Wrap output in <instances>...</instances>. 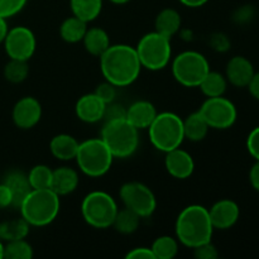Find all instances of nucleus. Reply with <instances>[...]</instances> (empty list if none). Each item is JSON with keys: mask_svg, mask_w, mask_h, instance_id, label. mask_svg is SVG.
<instances>
[{"mask_svg": "<svg viewBox=\"0 0 259 259\" xmlns=\"http://www.w3.org/2000/svg\"><path fill=\"white\" fill-rule=\"evenodd\" d=\"M99 58L105 81L116 88L132 85L139 77L142 65L136 47L129 45H110Z\"/></svg>", "mask_w": 259, "mask_h": 259, "instance_id": "f257e3e1", "label": "nucleus"}, {"mask_svg": "<svg viewBox=\"0 0 259 259\" xmlns=\"http://www.w3.org/2000/svg\"><path fill=\"white\" fill-rule=\"evenodd\" d=\"M214 227L209 209L201 205H190L179 214L175 232L179 243L191 249L211 240Z\"/></svg>", "mask_w": 259, "mask_h": 259, "instance_id": "f03ea898", "label": "nucleus"}, {"mask_svg": "<svg viewBox=\"0 0 259 259\" xmlns=\"http://www.w3.org/2000/svg\"><path fill=\"white\" fill-rule=\"evenodd\" d=\"M60 196L51 189L33 190L20 204L23 219L30 227L42 228L55 222L60 212Z\"/></svg>", "mask_w": 259, "mask_h": 259, "instance_id": "7ed1b4c3", "label": "nucleus"}, {"mask_svg": "<svg viewBox=\"0 0 259 259\" xmlns=\"http://www.w3.org/2000/svg\"><path fill=\"white\" fill-rule=\"evenodd\" d=\"M138 129L125 118L104 121L100 138L111 152L114 158H128L133 156L139 146Z\"/></svg>", "mask_w": 259, "mask_h": 259, "instance_id": "20e7f679", "label": "nucleus"}, {"mask_svg": "<svg viewBox=\"0 0 259 259\" xmlns=\"http://www.w3.org/2000/svg\"><path fill=\"white\" fill-rule=\"evenodd\" d=\"M148 134L152 146L157 151L167 153L181 147L185 139L184 120L171 111L159 113L149 125Z\"/></svg>", "mask_w": 259, "mask_h": 259, "instance_id": "39448f33", "label": "nucleus"}, {"mask_svg": "<svg viewBox=\"0 0 259 259\" xmlns=\"http://www.w3.org/2000/svg\"><path fill=\"white\" fill-rule=\"evenodd\" d=\"M76 163L89 177H101L109 172L114 156L101 138H90L78 144Z\"/></svg>", "mask_w": 259, "mask_h": 259, "instance_id": "423d86ee", "label": "nucleus"}, {"mask_svg": "<svg viewBox=\"0 0 259 259\" xmlns=\"http://www.w3.org/2000/svg\"><path fill=\"white\" fill-rule=\"evenodd\" d=\"M136 51L142 67L149 71L163 70L172 57L171 38L153 30L139 39Z\"/></svg>", "mask_w": 259, "mask_h": 259, "instance_id": "0eeeda50", "label": "nucleus"}, {"mask_svg": "<svg viewBox=\"0 0 259 259\" xmlns=\"http://www.w3.org/2000/svg\"><path fill=\"white\" fill-rule=\"evenodd\" d=\"M118 205L111 195L104 191H93L86 195L81 204V214L86 224L95 229L113 227Z\"/></svg>", "mask_w": 259, "mask_h": 259, "instance_id": "6e6552de", "label": "nucleus"}, {"mask_svg": "<svg viewBox=\"0 0 259 259\" xmlns=\"http://www.w3.org/2000/svg\"><path fill=\"white\" fill-rule=\"evenodd\" d=\"M209 71V61L196 51H185L172 61V75L185 88H199Z\"/></svg>", "mask_w": 259, "mask_h": 259, "instance_id": "1a4fd4ad", "label": "nucleus"}, {"mask_svg": "<svg viewBox=\"0 0 259 259\" xmlns=\"http://www.w3.org/2000/svg\"><path fill=\"white\" fill-rule=\"evenodd\" d=\"M119 195L124 206L141 218H148L156 211V196L153 191L142 182H126L120 187Z\"/></svg>", "mask_w": 259, "mask_h": 259, "instance_id": "9d476101", "label": "nucleus"}, {"mask_svg": "<svg viewBox=\"0 0 259 259\" xmlns=\"http://www.w3.org/2000/svg\"><path fill=\"white\" fill-rule=\"evenodd\" d=\"M207 125L212 129H228L237 121V108L224 96L207 98L199 109Z\"/></svg>", "mask_w": 259, "mask_h": 259, "instance_id": "9b49d317", "label": "nucleus"}, {"mask_svg": "<svg viewBox=\"0 0 259 259\" xmlns=\"http://www.w3.org/2000/svg\"><path fill=\"white\" fill-rule=\"evenodd\" d=\"M5 52L10 58L14 60L29 61L34 55L37 40L32 30L24 25H18L8 32L4 40Z\"/></svg>", "mask_w": 259, "mask_h": 259, "instance_id": "f8f14e48", "label": "nucleus"}, {"mask_svg": "<svg viewBox=\"0 0 259 259\" xmlns=\"http://www.w3.org/2000/svg\"><path fill=\"white\" fill-rule=\"evenodd\" d=\"M12 118L19 129H32L42 118V105L33 96H24L15 103Z\"/></svg>", "mask_w": 259, "mask_h": 259, "instance_id": "ddd939ff", "label": "nucleus"}, {"mask_svg": "<svg viewBox=\"0 0 259 259\" xmlns=\"http://www.w3.org/2000/svg\"><path fill=\"white\" fill-rule=\"evenodd\" d=\"M209 215L214 229L227 230L237 224L240 210L235 201L229 199H223L215 202L211 209H209Z\"/></svg>", "mask_w": 259, "mask_h": 259, "instance_id": "4468645a", "label": "nucleus"}, {"mask_svg": "<svg viewBox=\"0 0 259 259\" xmlns=\"http://www.w3.org/2000/svg\"><path fill=\"white\" fill-rule=\"evenodd\" d=\"M164 167L175 179L186 180L194 174L195 162L189 152L179 147L167 152L164 157Z\"/></svg>", "mask_w": 259, "mask_h": 259, "instance_id": "2eb2a0df", "label": "nucleus"}, {"mask_svg": "<svg viewBox=\"0 0 259 259\" xmlns=\"http://www.w3.org/2000/svg\"><path fill=\"white\" fill-rule=\"evenodd\" d=\"M106 104L95 93L82 95L75 105V113L83 123L94 124L103 120Z\"/></svg>", "mask_w": 259, "mask_h": 259, "instance_id": "dca6fc26", "label": "nucleus"}, {"mask_svg": "<svg viewBox=\"0 0 259 259\" xmlns=\"http://www.w3.org/2000/svg\"><path fill=\"white\" fill-rule=\"evenodd\" d=\"M253 75H254V67L248 58L243 56H235L228 62L225 77L228 82L235 88H247Z\"/></svg>", "mask_w": 259, "mask_h": 259, "instance_id": "f3484780", "label": "nucleus"}, {"mask_svg": "<svg viewBox=\"0 0 259 259\" xmlns=\"http://www.w3.org/2000/svg\"><path fill=\"white\" fill-rule=\"evenodd\" d=\"M156 106L147 100H138L126 109L125 119L138 131L148 129L157 116Z\"/></svg>", "mask_w": 259, "mask_h": 259, "instance_id": "a211bd4d", "label": "nucleus"}, {"mask_svg": "<svg viewBox=\"0 0 259 259\" xmlns=\"http://www.w3.org/2000/svg\"><path fill=\"white\" fill-rule=\"evenodd\" d=\"M78 174L76 169L71 167L62 166L53 169L52 175V184H51V190L55 191L58 196H66L70 195L77 189L78 186Z\"/></svg>", "mask_w": 259, "mask_h": 259, "instance_id": "6ab92c4d", "label": "nucleus"}, {"mask_svg": "<svg viewBox=\"0 0 259 259\" xmlns=\"http://www.w3.org/2000/svg\"><path fill=\"white\" fill-rule=\"evenodd\" d=\"M2 182H4V184L9 187L10 192H12L13 207L19 209L23 200H24L25 197H27V195L32 191L29 180H28V175L19 171V169H13V171H9L5 175Z\"/></svg>", "mask_w": 259, "mask_h": 259, "instance_id": "aec40b11", "label": "nucleus"}, {"mask_svg": "<svg viewBox=\"0 0 259 259\" xmlns=\"http://www.w3.org/2000/svg\"><path fill=\"white\" fill-rule=\"evenodd\" d=\"M78 142L75 137L70 134H57L50 142V151L55 158L60 161H71L75 159L78 149Z\"/></svg>", "mask_w": 259, "mask_h": 259, "instance_id": "412c9836", "label": "nucleus"}, {"mask_svg": "<svg viewBox=\"0 0 259 259\" xmlns=\"http://www.w3.org/2000/svg\"><path fill=\"white\" fill-rule=\"evenodd\" d=\"M82 42L85 50L90 55L95 56V57H100L110 47V38H109V34L106 33V30L99 27L88 28Z\"/></svg>", "mask_w": 259, "mask_h": 259, "instance_id": "4be33fe9", "label": "nucleus"}, {"mask_svg": "<svg viewBox=\"0 0 259 259\" xmlns=\"http://www.w3.org/2000/svg\"><path fill=\"white\" fill-rule=\"evenodd\" d=\"M181 28V15L176 9L166 8L157 14L154 20V30L171 38Z\"/></svg>", "mask_w": 259, "mask_h": 259, "instance_id": "5701e85b", "label": "nucleus"}, {"mask_svg": "<svg viewBox=\"0 0 259 259\" xmlns=\"http://www.w3.org/2000/svg\"><path fill=\"white\" fill-rule=\"evenodd\" d=\"M29 228L30 225L22 217L5 220L0 223V240L8 243L13 240L25 239L29 234Z\"/></svg>", "mask_w": 259, "mask_h": 259, "instance_id": "b1692460", "label": "nucleus"}, {"mask_svg": "<svg viewBox=\"0 0 259 259\" xmlns=\"http://www.w3.org/2000/svg\"><path fill=\"white\" fill-rule=\"evenodd\" d=\"M210 126L207 125V123L202 118L199 110L195 111V113H191L184 120L185 138L191 142L204 141L206 138Z\"/></svg>", "mask_w": 259, "mask_h": 259, "instance_id": "393cba45", "label": "nucleus"}, {"mask_svg": "<svg viewBox=\"0 0 259 259\" xmlns=\"http://www.w3.org/2000/svg\"><path fill=\"white\" fill-rule=\"evenodd\" d=\"M86 30H88V23L72 15L62 22L60 27V35L65 42L78 43L82 42Z\"/></svg>", "mask_w": 259, "mask_h": 259, "instance_id": "a878e982", "label": "nucleus"}, {"mask_svg": "<svg viewBox=\"0 0 259 259\" xmlns=\"http://www.w3.org/2000/svg\"><path fill=\"white\" fill-rule=\"evenodd\" d=\"M72 14L86 23L95 20L103 10V0H70Z\"/></svg>", "mask_w": 259, "mask_h": 259, "instance_id": "bb28decb", "label": "nucleus"}, {"mask_svg": "<svg viewBox=\"0 0 259 259\" xmlns=\"http://www.w3.org/2000/svg\"><path fill=\"white\" fill-rule=\"evenodd\" d=\"M199 88L206 98L223 96L227 91L228 80L223 73L210 70L204 77V80L200 82Z\"/></svg>", "mask_w": 259, "mask_h": 259, "instance_id": "cd10ccee", "label": "nucleus"}, {"mask_svg": "<svg viewBox=\"0 0 259 259\" xmlns=\"http://www.w3.org/2000/svg\"><path fill=\"white\" fill-rule=\"evenodd\" d=\"M141 219L142 218L138 214L124 207V209L118 210V212H116L113 227L120 234H133L138 230L139 225H141Z\"/></svg>", "mask_w": 259, "mask_h": 259, "instance_id": "c85d7f7f", "label": "nucleus"}, {"mask_svg": "<svg viewBox=\"0 0 259 259\" xmlns=\"http://www.w3.org/2000/svg\"><path fill=\"white\" fill-rule=\"evenodd\" d=\"M156 259H172L179 253V240L169 235L158 237L151 245Z\"/></svg>", "mask_w": 259, "mask_h": 259, "instance_id": "c756f323", "label": "nucleus"}, {"mask_svg": "<svg viewBox=\"0 0 259 259\" xmlns=\"http://www.w3.org/2000/svg\"><path fill=\"white\" fill-rule=\"evenodd\" d=\"M52 175L53 169H51L46 164H37V166L32 167L30 171L28 172V180H29L30 187L33 190L51 189Z\"/></svg>", "mask_w": 259, "mask_h": 259, "instance_id": "7c9ffc66", "label": "nucleus"}, {"mask_svg": "<svg viewBox=\"0 0 259 259\" xmlns=\"http://www.w3.org/2000/svg\"><path fill=\"white\" fill-rule=\"evenodd\" d=\"M28 73H29L28 61L10 58L4 67V77L12 83L23 82L28 77Z\"/></svg>", "mask_w": 259, "mask_h": 259, "instance_id": "2f4dec72", "label": "nucleus"}, {"mask_svg": "<svg viewBox=\"0 0 259 259\" xmlns=\"http://www.w3.org/2000/svg\"><path fill=\"white\" fill-rule=\"evenodd\" d=\"M33 248L25 239L13 240L4 244V258L7 259H32Z\"/></svg>", "mask_w": 259, "mask_h": 259, "instance_id": "473e14b6", "label": "nucleus"}, {"mask_svg": "<svg viewBox=\"0 0 259 259\" xmlns=\"http://www.w3.org/2000/svg\"><path fill=\"white\" fill-rule=\"evenodd\" d=\"M27 4V0H0V17L8 18L22 12Z\"/></svg>", "mask_w": 259, "mask_h": 259, "instance_id": "72a5a7b5", "label": "nucleus"}, {"mask_svg": "<svg viewBox=\"0 0 259 259\" xmlns=\"http://www.w3.org/2000/svg\"><path fill=\"white\" fill-rule=\"evenodd\" d=\"M94 93L101 99L105 104H110L113 101H115L116 98V86H114L113 83L108 82V81H104L100 85L96 86L95 91Z\"/></svg>", "mask_w": 259, "mask_h": 259, "instance_id": "f704fd0d", "label": "nucleus"}, {"mask_svg": "<svg viewBox=\"0 0 259 259\" xmlns=\"http://www.w3.org/2000/svg\"><path fill=\"white\" fill-rule=\"evenodd\" d=\"M194 255L197 259H217L219 257V253H218L217 247L210 240V242L194 248Z\"/></svg>", "mask_w": 259, "mask_h": 259, "instance_id": "c9c22d12", "label": "nucleus"}, {"mask_svg": "<svg viewBox=\"0 0 259 259\" xmlns=\"http://www.w3.org/2000/svg\"><path fill=\"white\" fill-rule=\"evenodd\" d=\"M125 115H126V109H124L123 106L116 104L115 101H113V103L110 104H106L103 120L109 121V120H114V119L125 118Z\"/></svg>", "mask_w": 259, "mask_h": 259, "instance_id": "e433bc0d", "label": "nucleus"}, {"mask_svg": "<svg viewBox=\"0 0 259 259\" xmlns=\"http://www.w3.org/2000/svg\"><path fill=\"white\" fill-rule=\"evenodd\" d=\"M248 152L255 161H259V126L253 129L247 138Z\"/></svg>", "mask_w": 259, "mask_h": 259, "instance_id": "4c0bfd02", "label": "nucleus"}, {"mask_svg": "<svg viewBox=\"0 0 259 259\" xmlns=\"http://www.w3.org/2000/svg\"><path fill=\"white\" fill-rule=\"evenodd\" d=\"M126 259H156L153 252L148 247H138L129 250L125 255Z\"/></svg>", "mask_w": 259, "mask_h": 259, "instance_id": "58836bf2", "label": "nucleus"}, {"mask_svg": "<svg viewBox=\"0 0 259 259\" xmlns=\"http://www.w3.org/2000/svg\"><path fill=\"white\" fill-rule=\"evenodd\" d=\"M211 46L215 51L218 52H225V51L229 50L230 47V40L228 39V37L223 33H217V34L212 35L211 38Z\"/></svg>", "mask_w": 259, "mask_h": 259, "instance_id": "ea45409f", "label": "nucleus"}, {"mask_svg": "<svg viewBox=\"0 0 259 259\" xmlns=\"http://www.w3.org/2000/svg\"><path fill=\"white\" fill-rule=\"evenodd\" d=\"M254 15V10H253L252 7L249 5H245V7L239 8V9L235 12L234 14V20L239 24H244V23H248Z\"/></svg>", "mask_w": 259, "mask_h": 259, "instance_id": "a19ab883", "label": "nucleus"}, {"mask_svg": "<svg viewBox=\"0 0 259 259\" xmlns=\"http://www.w3.org/2000/svg\"><path fill=\"white\" fill-rule=\"evenodd\" d=\"M7 207H13V195L9 187L4 182H0V209Z\"/></svg>", "mask_w": 259, "mask_h": 259, "instance_id": "79ce46f5", "label": "nucleus"}, {"mask_svg": "<svg viewBox=\"0 0 259 259\" xmlns=\"http://www.w3.org/2000/svg\"><path fill=\"white\" fill-rule=\"evenodd\" d=\"M249 181L250 185L253 186V189L257 190L259 192V161L255 162V163L253 164L252 168H250Z\"/></svg>", "mask_w": 259, "mask_h": 259, "instance_id": "37998d69", "label": "nucleus"}, {"mask_svg": "<svg viewBox=\"0 0 259 259\" xmlns=\"http://www.w3.org/2000/svg\"><path fill=\"white\" fill-rule=\"evenodd\" d=\"M247 88L249 89L250 95L254 99H257V100H259V72H254V75H253L252 80L248 83Z\"/></svg>", "mask_w": 259, "mask_h": 259, "instance_id": "c03bdc74", "label": "nucleus"}, {"mask_svg": "<svg viewBox=\"0 0 259 259\" xmlns=\"http://www.w3.org/2000/svg\"><path fill=\"white\" fill-rule=\"evenodd\" d=\"M182 5L189 8H200L206 4L209 0H179Z\"/></svg>", "mask_w": 259, "mask_h": 259, "instance_id": "a18cd8bd", "label": "nucleus"}, {"mask_svg": "<svg viewBox=\"0 0 259 259\" xmlns=\"http://www.w3.org/2000/svg\"><path fill=\"white\" fill-rule=\"evenodd\" d=\"M8 32H9V28H8L7 19L0 17V43H4Z\"/></svg>", "mask_w": 259, "mask_h": 259, "instance_id": "49530a36", "label": "nucleus"}, {"mask_svg": "<svg viewBox=\"0 0 259 259\" xmlns=\"http://www.w3.org/2000/svg\"><path fill=\"white\" fill-rule=\"evenodd\" d=\"M110 2L116 5H123V4H126V3H129L131 0H110Z\"/></svg>", "mask_w": 259, "mask_h": 259, "instance_id": "de8ad7c7", "label": "nucleus"}, {"mask_svg": "<svg viewBox=\"0 0 259 259\" xmlns=\"http://www.w3.org/2000/svg\"><path fill=\"white\" fill-rule=\"evenodd\" d=\"M4 258V243L0 240V259Z\"/></svg>", "mask_w": 259, "mask_h": 259, "instance_id": "09e8293b", "label": "nucleus"}]
</instances>
